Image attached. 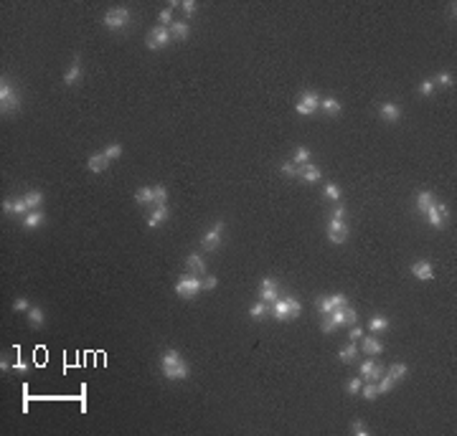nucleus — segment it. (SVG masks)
<instances>
[{
  "label": "nucleus",
  "mask_w": 457,
  "mask_h": 436,
  "mask_svg": "<svg viewBox=\"0 0 457 436\" xmlns=\"http://www.w3.org/2000/svg\"><path fill=\"white\" fill-rule=\"evenodd\" d=\"M297 175H300L302 183H318V180H320V168H318V165H313V162H305V165H300V168H297Z\"/></svg>",
  "instance_id": "17"
},
{
  "label": "nucleus",
  "mask_w": 457,
  "mask_h": 436,
  "mask_svg": "<svg viewBox=\"0 0 457 436\" xmlns=\"http://www.w3.org/2000/svg\"><path fill=\"white\" fill-rule=\"evenodd\" d=\"M320 330H323V333H325V335H330V333H335V322L330 320V314H323V322H320Z\"/></svg>",
  "instance_id": "44"
},
{
  "label": "nucleus",
  "mask_w": 457,
  "mask_h": 436,
  "mask_svg": "<svg viewBox=\"0 0 457 436\" xmlns=\"http://www.w3.org/2000/svg\"><path fill=\"white\" fill-rule=\"evenodd\" d=\"M168 216H170V208H168V205H155L153 213L147 216V229H158L160 223L168 221Z\"/></svg>",
  "instance_id": "15"
},
{
  "label": "nucleus",
  "mask_w": 457,
  "mask_h": 436,
  "mask_svg": "<svg viewBox=\"0 0 457 436\" xmlns=\"http://www.w3.org/2000/svg\"><path fill=\"white\" fill-rule=\"evenodd\" d=\"M170 41H173V36H170V28L155 26L153 31L147 33V49H153V51H160V49H165Z\"/></svg>",
  "instance_id": "8"
},
{
  "label": "nucleus",
  "mask_w": 457,
  "mask_h": 436,
  "mask_svg": "<svg viewBox=\"0 0 457 436\" xmlns=\"http://www.w3.org/2000/svg\"><path fill=\"white\" fill-rule=\"evenodd\" d=\"M432 203H434V195H432V190H422V193L417 195V208L422 210V213H424V210L430 208Z\"/></svg>",
  "instance_id": "31"
},
{
  "label": "nucleus",
  "mask_w": 457,
  "mask_h": 436,
  "mask_svg": "<svg viewBox=\"0 0 457 436\" xmlns=\"http://www.w3.org/2000/svg\"><path fill=\"white\" fill-rule=\"evenodd\" d=\"M320 109H325L330 117H335V114L343 112V104L338 102L335 97H325V99H320Z\"/></svg>",
  "instance_id": "26"
},
{
  "label": "nucleus",
  "mask_w": 457,
  "mask_h": 436,
  "mask_svg": "<svg viewBox=\"0 0 457 436\" xmlns=\"http://www.w3.org/2000/svg\"><path fill=\"white\" fill-rule=\"evenodd\" d=\"M389 327H391V320L386 314H374V317L368 320V330H371V333H384Z\"/></svg>",
  "instance_id": "22"
},
{
  "label": "nucleus",
  "mask_w": 457,
  "mask_h": 436,
  "mask_svg": "<svg viewBox=\"0 0 457 436\" xmlns=\"http://www.w3.org/2000/svg\"><path fill=\"white\" fill-rule=\"evenodd\" d=\"M295 162H297V165H305V162H310V150L300 145L297 150H295Z\"/></svg>",
  "instance_id": "42"
},
{
  "label": "nucleus",
  "mask_w": 457,
  "mask_h": 436,
  "mask_svg": "<svg viewBox=\"0 0 457 436\" xmlns=\"http://www.w3.org/2000/svg\"><path fill=\"white\" fill-rule=\"evenodd\" d=\"M201 289H203V279H198V277H193V274H188V272L181 274L178 282H175V294L183 297V299H193Z\"/></svg>",
  "instance_id": "3"
},
{
  "label": "nucleus",
  "mask_w": 457,
  "mask_h": 436,
  "mask_svg": "<svg viewBox=\"0 0 457 436\" xmlns=\"http://www.w3.org/2000/svg\"><path fill=\"white\" fill-rule=\"evenodd\" d=\"M28 322H31V327H43V322H46L43 309L41 307H31V309H28Z\"/></svg>",
  "instance_id": "28"
},
{
  "label": "nucleus",
  "mask_w": 457,
  "mask_h": 436,
  "mask_svg": "<svg viewBox=\"0 0 457 436\" xmlns=\"http://www.w3.org/2000/svg\"><path fill=\"white\" fill-rule=\"evenodd\" d=\"M361 393H363V398H366V401H376V396H378L376 383H374V381H363V385H361Z\"/></svg>",
  "instance_id": "33"
},
{
  "label": "nucleus",
  "mask_w": 457,
  "mask_h": 436,
  "mask_svg": "<svg viewBox=\"0 0 457 436\" xmlns=\"http://www.w3.org/2000/svg\"><path fill=\"white\" fill-rule=\"evenodd\" d=\"M361 350L366 355H381V353H384V345H381V340L368 335V337H361Z\"/></svg>",
  "instance_id": "21"
},
{
  "label": "nucleus",
  "mask_w": 457,
  "mask_h": 436,
  "mask_svg": "<svg viewBox=\"0 0 457 436\" xmlns=\"http://www.w3.org/2000/svg\"><path fill=\"white\" fill-rule=\"evenodd\" d=\"M350 434H356V436H368V426L363 424L361 418H356V421L350 424Z\"/></svg>",
  "instance_id": "43"
},
{
  "label": "nucleus",
  "mask_w": 457,
  "mask_h": 436,
  "mask_svg": "<svg viewBox=\"0 0 457 436\" xmlns=\"http://www.w3.org/2000/svg\"><path fill=\"white\" fill-rule=\"evenodd\" d=\"M135 203H137V205H155V193H153V188H147V185L137 188Z\"/></svg>",
  "instance_id": "24"
},
{
  "label": "nucleus",
  "mask_w": 457,
  "mask_h": 436,
  "mask_svg": "<svg viewBox=\"0 0 457 436\" xmlns=\"http://www.w3.org/2000/svg\"><path fill=\"white\" fill-rule=\"evenodd\" d=\"M287 299V307H290V317H300L302 314V305L297 297H285Z\"/></svg>",
  "instance_id": "39"
},
{
  "label": "nucleus",
  "mask_w": 457,
  "mask_h": 436,
  "mask_svg": "<svg viewBox=\"0 0 457 436\" xmlns=\"http://www.w3.org/2000/svg\"><path fill=\"white\" fill-rule=\"evenodd\" d=\"M272 314H274V320H279V322L290 320V307H287V299H277V302H272Z\"/></svg>",
  "instance_id": "25"
},
{
  "label": "nucleus",
  "mask_w": 457,
  "mask_h": 436,
  "mask_svg": "<svg viewBox=\"0 0 457 436\" xmlns=\"http://www.w3.org/2000/svg\"><path fill=\"white\" fill-rule=\"evenodd\" d=\"M259 299L262 302H267V305H272V302H277L279 299V287H277V282L274 279H262V287H259Z\"/></svg>",
  "instance_id": "11"
},
{
  "label": "nucleus",
  "mask_w": 457,
  "mask_h": 436,
  "mask_svg": "<svg viewBox=\"0 0 457 436\" xmlns=\"http://www.w3.org/2000/svg\"><path fill=\"white\" fill-rule=\"evenodd\" d=\"M361 337H363V330H361V327H353V330H350V335H348L350 342H356V340H361Z\"/></svg>",
  "instance_id": "52"
},
{
  "label": "nucleus",
  "mask_w": 457,
  "mask_h": 436,
  "mask_svg": "<svg viewBox=\"0 0 457 436\" xmlns=\"http://www.w3.org/2000/svg\"><path fill=\"white\" fill-rule=\"evenodd\" d=\"M216 277H203V289H216Z\"/></svg>",
  "instance_id": "53"
},
{
  "label": "nucleus",
  "mask_w": 457,
  "mask_h": 436,
  "mask_svg": "<svg viewBox=\"0 0 457 436\" xmlns=\"http://www.w3.org/2000/svg\"><path fill=\"white\" fill-rule=\"evenodd\" d=\"M330 320L335 322V327H341V325H353V322H356L358 320V314H356V309H353V307H338V309H333L330 312Z\"/></svg>",
  "instance_id": "10"
},
{
  "label": "nucleus",
  "mask_w": 457,
  "mask_h": 436,
  "mask_svg": "<svg viewBox=\"0 0 457 436\" xmlns=\"http://www.w3.org/2000/svg\"><path fill=\"white\" fill-rule=\"evenodd\" d=\"M175 21H173V8L168 5V8H163L158 13V26H163V28H168V26H173Z\"/></svg>",
  "instance_id": "35"
},
{
  "label": "nucleus",
  "mask_w": 457,
  "mask_h": 436,
  "mask_svg": "<svg viewBox=\"0 0 457 436\" xmlns=\"http://www.w3.org/2000/svg\"><path fill=\"white\" fill-rule=\"evenodd\" d=\"M28 210H31V208H28V203H26L23 195H21V198H13V216H21V218H23Z\"/></svg>",
  "instance_id": "36"
},
{
  "label": "nucleus",
  "mask_w": 457,
  "mask_h": 436,
  "mask_svg": "<svg viewBox=\"0 0 457 436\" xmlns=\"http://www.w3.org/2000/svg\"><path fill=\"white\" fill-rule=\"evenodd\" d=\"M153 193H155V205H168V188L165 185H155Z\"/></svg>",
  "instance_id": "38"
},
{
  "label": "nucleus",
  "mask_w": 457,
  "mask_h": 436,
  "mask_svg": "<svg viewBox=\"0 0 457 436\" xmlns=\"http://www.w3.org/2000/svg\"><path fill=\"white\" fill-rule=\"evenodd\" d=\"M318 309H320L323 314H330V312L335 309V305H333V294H323V297H318Z\"/></svg>",
  "instance_id": "32"
},
{
  "label": "nucleus",
  "mask_w": 457,
  "mask_h": 436,
  "mask_svg": "<svg viewBox=\"0 0 457 436\" xmlns=\"http://www.w3.org/2000/svg\"><path fill=\"white\" fill-rule=\"evenodd\" d=\"M170 36H173L175 41H186V38L190 36V26H188V21H175V23L170 26Z\"/></svg>",
  "instance_id": "23"
},
{
  "label": "nucleus",
  "mask_w": 457,
  "mask_h": 436,
  "mask_svg": "<svg viewBox=\"0 0 457 436\" xmlns=\"http://www.w3.org/2000/svg\"><path fill=\"white\" fill-rule=\"evenodd\" d=\"M378 114H381V119L384 122H399L402 119V107L399 104H394V102H386V104H381V109H378Z\"/></svg>",
  "instance_id": "13"
},
{
  "label": "nucleus",
  "mask_w": 457,
  "mask_h": 436,
  "mask_svg": "<svg viewBox=\"0 0 457 436\" xmlns=\"http://www.w3.org/2000/svg\"><path fill=\"white\" fill-rule=\"evenodd\" d=\"M328 238H330V244L343 246L346 238H348V223H346V221L330 218V223H328Z\"/></svg>",
  "instance_id": "9"
},
{
  "label": "nucleus",
  "mask_w": 457,
  "mask_h": 436,
  "mask_svg": "<svg viewBox=\"0 0 457 436\" xmlns=\"http://www.w3.org/2000/svg\"><path fill=\"white\" fill-rule=\"evenodd\" d=\"M130 10L127 8H112L105 13V18H102V23H105L107 28H112V31H120V28L130 26Z\"/></svg>",
  "instance_id": "5"
},
{
  "label": "nucleus",
  "mask_w": 457,
  "mask_h": 436,
  "mask_svg": "<svg viewBox=\"0 0 457 436\" xmlns=\"http://www.w3.org/2000/svg\"><path fill=\"white\" fill-rule=\"evenodd\" d=\"M186 269H188V274H193V277H206V261L201 259V254H188V259H186Z\"/></svg>",
  "instance_id": "12"
},
{
  "label": "nucleus",
  "mask_w": 457,
  "mask_h": 436,
  "mask_svg": "<svg viewBox=\"0 0 457 436\" xmlns=\"http://www.w3.org/2000/svg\"><path fill=\"white\" fill-rule=\"evenodd\" d=\"M432 81H434V84H442V86H455V77H452L450 71H439Z\"/></svg>",
  "instance_id": "41"
},
{
  "label": "nucleus",
  "mask_w": 457,
  "mask_h": 436,
  "mask_svg": "<svg viewBox=\"0 0 457 436\" xmlns=\"http://www.w3.org/2000/svg\"><path fill=\"white\" fill-rule=\"evenodd\" d=\"M424 216H427V223H430L432 229H442L447 223V218H450V210H447V205L445 203H432L430 208L424 210Z\"/></svg>",
  "instance_id": "7"
},
{
  "label": "nucleus",
  "mask_w": 457,
  "mask_h": 436,
  "mask_svg": "<svg viewBox=\"0 0 457 436\" xmlns=\"http://www.w3.org/2000/svg\"><path fill=\"white\" fill-rule=\"evenodd\" d=\"M109 160H117V157H122V145L120 142H112V145H107L105 150H102Z\"/></svg>",
  "instance_id": "40"
},
{
  "label": "nucleus",
  "mask_w": 457,
  "mask_h": 436,
  "mask_svg": "<svg viewBox=\"0 0 457 436\" xmlns=\"http://www.w3.org/2000/svg\"><path fill=\"white\" fill-rule=\"evenodd\" d=\"M411 274H414L419 282H430L434 277V266L430 261H417V264H411Z\"/></svg>",
  "instance_id": "18"
},
{
  "label": "nucleus",
  "mask_w": 457,
  "mask_h": 436,
  "mask_svg": "<svg viewBox=\"0 0 457 436\" xmlns=\"http://www.w3.org/2000/svg\"><path fill=\"white\" fill-rule=\"evenodd\" d=\"M325 195H328L330 201H341V188H338L335 183H328L325 185Z\"/></svg>",
  "instance_id": "47"
},
{
  "label": "nucleus",
  "mask_w": 457,
  "mask_h": 436,
  "mask_svg": "<svg viewBox=\"0 0 457 436\" xmlns=\"http://www.w3.org/2000/svg\"><path fill=\"white\" fill-rule=\"evenodd\" d=\"M3 213H13V201H3Z\"/></svg>",
  "instance_id": "55"
},
{
  "label": "nucleus",
  "mask_w": 457,
  "mask_h": 436,
  "mask_svg": "<svg viewBox=\"0 0 457 436\" xmlns=\"http://www.w3.org/2000/svg\"><path fill=\"white\" fill-rule=\"evenodd\" d=\"M109 162H112V160H109L105 153H94L89 160H86V168H89L92 173H105V170L109 168Z\"/></svg>",
  "instance_id": "19"
},
{
  "label": "nucleus",
  "mask_w": 457,
  "mask_h": 436,
  "mask_svg": "<svg viewBox=\"0 0 457 436\" xmlns=\"http://www.w3.org/2000/svg\"><path fill=\"white\" fill-rule=\"evenodd\" d=\"M160 370L168 381H186L190 375V365L183 360L178 350H165L160 355Z\"/></svg>",
  "instance_id": "1"
},
{
  "label": "nucleus",
  "mask_w": 457,
  "mask_h": 436,
  "mask_svg": "<svg viewBox=\"0 0 457 436\" xmlns=\"http://www.w3.org/2000/svg\"><path fill=\"white\" fill-rule=\"evenodd\" d=\"M224 229H226V223L218 218L214 226L203 233V238H201V249H203V251H216V249L221 246V236H224Z\"/></svg>",
  "instance_id": "4"
},
{
  "label": "nucleus",
  "mask_w": 457,
  "mask_h": 436,
  "mask_svg": "<svg viewBox=\"0 0 457 436\" xmlns=\"http://www.w3.org/2000/svg\"><path fill=\"white\" fill-rule=\"evenodd\" d=\"M419 92H422L424 97H430V94L434 92V81H432V79H427V81H422V84H419Z\"/></svg>",
  "instance_id": "49"
},
{
  "label": "nucleus",
  "mask_w": 457,
  "mask_h": 436,
  "mask_svg": "<svg viewBox=\"0 0 457 436\" xmlns=\"http://www.w3.org/2000/svg\"><path fill=\"white\" fill-rule=\"evenodd\" d=\"M18 109H21V94L3 77L0 79V112H3V117H5V114H16Z\"/></svg>",
  "instance_id": "2"
},
{
  "label": "nucleus",
  "mask_w": 457,
  "mask_h": 436,
  "mask_svg": "<svg viewBox=\"0 0 457 436\" xmlns=\"http://www.w3.org/2000/svg\"><path fill=\"white\" fill-rule=\"evenodd\" d=\"M279 170H282V175H297V168H295V165L292 162H282V168H279Z\"/></svg>",
  "instance_id": "50"
},
{
  "label": "nucleus",
  "mask_w": 457,
  "mask_h": 436,
  "mask_svg": "<svg viewBox=\"0 0 457 436\" xmlns=\"http://www.w3.org/2000/svg\"><path fill=\"white\" fill-rule=\"evenodd\" d=\"M23 198H26V203H28V208H31V210H36V208L43 205V193L41 190H28Z\"/></svg>",
  "instance_id": "29"
},
{
  "label": "nucleus",
  "mask_w": 457,
  "mask_h": 436,
  "mask_svg": "<svg viewBox=\"0 0 457 436\" xmlns=\"http://www.w3.org/2000/svg\"><path fill=\"white\" fill-rule=\"evenodd\" d=\"M338 358L343 360V363H353V360L358 358V348H356V342H348L341 348V353H338Z\"/></svg>",
  "instance_id": "27"
},
{
  "label": "nucleus",
  "mask_w": 457,
  "mask_h": 436,
  "mask_svg": "<svg viewBox=\"0 0 457 436\" xmlns=\"http://www.w3.org/2000/svg\"><path fill=\"white\" fill-rule=\"evenodd\" d=\"M181 8L186 10V16H193V13L198 10V3L196 0H186V3H181Z\"/></svg>",
  "instance_id": "48"
},
{
  "label": "nucleus",
  "mask_w": 457,
  "mask_h": 436,
  "mask_svg": "<svg viewBox=\"0 0 457 436\" xmlns=\"http://www.w3.org/2000/svg\"><path fill=\"white\" fill-rule=\"evenodd\" d=\"M46 223V216H43V210L36 208V210H28V213L23 216V229H38Z\"/></svg>",
  "instance_id": "20"
},
{
  "label": "nucleus",
  "mask_w": 457,
  "mask_h": 436,
  "mask_svg": "<svg viewBox=\"0 0 457 436\" xmlns=\"http://www.w3.org/2000/svg\"><path fill=\"white\" fill-rule=\"evenodd\" d=\"M295 109H297V114H302V117H313L320 109L318 92H302L300 99H297V104H295Z\"/></svg>",
  "instance_id": "6"
},
{
  "label": "nucleus",
  "mask_w": 457,
  "mask_h": 436,
  "mask_svg": "<svg viewBox=\"0 0 457 436\" xmlns=\"http://www.w3.org/2000/svg\"><path fill=\"white\" fill-rule=\"evenodd\" d=\"M406 373H409V368L404 365V363H391V368H389V375L394 381H402V378H406Z\"/></svg>",
  "instance_id": "34"
},
{
  "label": "nucleus",
  "mask_w": 457,
  "mask_h": 436,
  "mask_svg": "<svg viewBox=\"0 0 457 436\" xmlns=\"http://www.w3.org/2000/svg\"><path fill=\"white\" fill-rule=\"evenodd\" d=\"M13 309H16V312H28V309H31V302H28L26 297H16V299H13Z\"/></svg>",
  "instance_id": "45"
},
{
  "label": "nucleus",
  "mask_w": 457,
  "mask_h": 436,
  "mask_svg": "<svg viewBox=\"0 0 457 436\" xmlns=\"http://www.w3.org/2000/svg\"><path fill=\"white\" fill-rule=\"evenodd\" d=\"M267 309H269V305L262 302V299H257V302L252 305V309H249V314H252L254 320H259V317H264V314H267Z\"/></svg>",
  "instance_id": "37"
},
{
  "label": "nucleus",
  "mask_w": 457,
  "mask_h": 436,
  "mask_svg": "<svg viewBox=\"0 0 457 436\" xmlns=\"http://www.w3.org/2000/svg\"><path fill=\"white\" fill-rule=\"evenodd\" d=\"M396 385V381L391 378V375L386 373V375H381V378L376 381V390H378V396H384V393H389V390Z\"/></svg>",
  "instance_id": "30"
},
{
  "label": "nucleus",
  "mask_w": 457,
  "mask_h": 436,
  "mask_svg": "<svg viewBox=\"0 0 457 436\" xmlns=\"http://www.w3.org/2000/svg\"><path fill=\"white\" fill-rule=\"evenodd\" d=\"M361 385H363V378H350L348 383H346V390L353 396V393H361Z\"/></svg>",
  "instance_id": "46"
},
{
  "label": "nucleus",
  "mask_w": 457,
  "mask_h": 436,
  "mask_svg": "<svg viewBox=\"0 0 457 436\" xmlns=\"http://www.w3.org/2000/svg\"><path fill=\"white\" fill-rule=\"evenodd\" d=\"M381 375H384V368H378L374 360H363V363H361V378L363 381H374L376 383Z\"/></svg>",
  "instance_id": "16"
},
{
  "label": "nucleus",
  "mask_w": 457,
  "mask_h": 436,
  "mask_svg": "<svg viewBox=\"0 0 457 436\" xmlns=\"http://www.w3.org/2000/svg\"><path fill=\"white\" fill-rule=\"evenodd\" d=\"M10 368H13V370H18V373H26V370H28V363H23V360H16V363H13Z\"/></svg>",
  "instance_id": "54"
},
{
  "label": "nucleus",
  "mask_w": 457,
  "mask_h": 436,
  "mask_svg": "<svg viewBox=\"0 0 457 436\" xmlns=\"http://www.w3.org/2000/svg\"><path fill=\"white\" fill-rule=\"evenodd\" d=\"M333 218H335V221H343V218H346V205H341V203H338V205H335V210H333Z\"/></svg>",
  "instance_id": "51"
},
{
  "label": "nucleus",
  "mask_w": 457,
  "mask_h": 436,
  "mask_svg": "<svg viewBox=\"0 0 457 436\" xmlns=\"http://www.w3.org/2000/svg\"><path fill=\"white\" fill-rule=\"evenodd\" d=\"M79 79H81V56L77 53V56H74V61H71V66H69L66 74H64V84H66V86H74Z\"/></svg>",
  "instance_id": "14"
}]
</instances>
